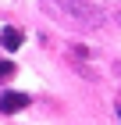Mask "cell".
Segmentation results:
<instances>
[{
	"instance_id": "1",
	"label": "cell",
	"mask_w": 121,
	"mask_h": 125,
	"mask_svg": "<svg viewBox=\"0 0 121 125\" xmlns=\"http://www.w3.org/2000/svg\"><path fill=\"white\" fill-rule=\"evenodd\" d=\"M68 29H100V11H93L85 0H39Z\"/></svg>"
},
{
	"instance_id": "2",
	"label": "cell",
	"mask_w": 121,
	"mask_h": 125,
	"mask_svg": "<svg viewBox=\"0 0 121 125\" xmlns=\"http://www.w3.org/2000/svg\"><path fill=\"white\" fill-rule=\"evenodd\" d=\"M28 104H32V96H28V93H4V96H0V111H4V115L25 111Z\"/></svg>"
},
{
	"instance_id": "3",
	"label": "cell",
	"mask_w": 121,
	"mask_h": 125,
	"mask_svg": "<svg viewBox=\"0 0 121 125\" xmlns=\"http://www.w3.org/2000/svg\"><path fill=\"white\" fill-rule=\"evenodd\" d=\"M21 39H25V36H21L18 29H4V32H0V43H4L7 50H18V47H21Z\"/></svg>"
},
{
	"instance_id": "4",
	"label": "cell",
	"mask_w": 121,
	"mask_h": 125,
	"mask_svg": "<svg viewBox=\"0 0 121 125\" xmlns=\"http://www.w3.org/2000/svg\"><path fill=\"white\" fill-rule=\"evenodd\" d=\"M71 57H75V61H89V57H93V50L82 47V43H75V47H71Z\"/></svg>"
},
{
	"instance_id": "5",
	"label": "cell",
	"mask_w": 121,
	"mask_h": 125,
	"mask_svg": "<svg viewBox=\"0 0 121 125\" xmlns=\"http://www.w3.org/2000/svg\"><path fill=\"white\" fill-rule=\"evenodd\" d=\"M14 75V61H4L0 57V79H11Z\"/></svg>"
},
{
	"instance_id": "6",
	"label": "cell",
	"mask_w": 121,
	"mask_h": 125,
	"mask_svg": "<svg viewBox=\"0 0 121 125\" xmlns=\"http://www.w3.org/2000/svg\"><path fill=\"white\" fill-rule=\"evenodd\" d=\"M114 111H118V122H121V104H118V107H114Z\"/></svg>"
},
{
	"instance_id": "7",
	"label": "cell",
	"mask_w": 121,
	"mask_h": 125,
	"mask_svg": "<svg viewBox=\"0 0 121 125\" xmlns=\"http://www.w3.org/2000/svg\"><path fill=\"white\" fill-rule=\"evenodd\" d=\"M118 21H121V11H118Z\"/></svg>"
}]
</instances>
